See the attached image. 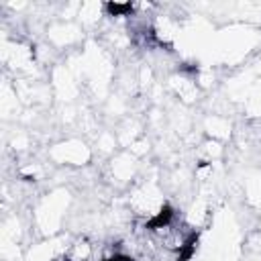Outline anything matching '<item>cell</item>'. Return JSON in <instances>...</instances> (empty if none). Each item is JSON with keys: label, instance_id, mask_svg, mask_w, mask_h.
<instances>
[{"label": "cell", "instance_id": "1", "mask_svg": "<svg viewBox=\"0 0 261 261\" xmlns=\"http://www.w3.org/2000/svg\"><path fill=\"white\" fill-rule=\"evenodd\" d=\"M173 216H175L173 208H171L169 204H163V206L159 208V212H155V216L147 220L145 228H149V230H159V228H167V226L171 224Z\"/></svg>", "mask_w": 261, "mask_h": 261}, {"label": "cell", "instance_id": "2", "mask_svg": "<svg viewBox=\"0 0 261 261\" xmlns=\"http://www.w3.org/2000/svg\"><path fill=\"white\" fill-rule=\"evenodd\" d=\"M198 239H200L198 232H190V234L181 241V245L177 247V261H190V259L194 257V253H196V249H198Z\"/></svg>", "mask_w": 261, "mask_h": 261}, {"label": "cell", "instance_id": "3", "mask_svg": "<svg viewBox=\"0 0 261 261\" xmlns=\"http://www.w3.org/2000/svg\"><path fill=\"white\" fill-rule=\"evenodd\" d=\"M104 8L108 10L110 16H128L133 12V4L130 2H124V4H120V2H106Z\"/></svg>", "mask_w": 261, "mask_h": 261}, {"label": "cell", "instance_id": "4", "mask_svg": "<svg viewBox=\"0 0 261 261\" xmlns=\"http://www.w3.org/2000/svg\"><path fill=\"white\" fill-rule=\"evenodd\" d=\"M102 261H135V259L128 257V255H124V253H112L110 257H104Z\"/></svg>", "mask_w": 261, "mask_h": 261}]
</instances>
